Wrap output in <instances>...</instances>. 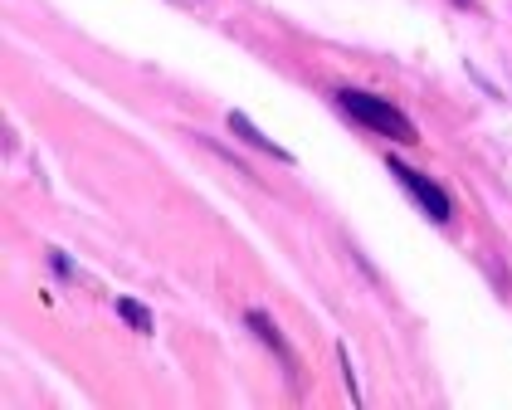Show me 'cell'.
<instances>
[{
    "mask_svg": "<svg viewBox=\"0 0 512 410\" xmlns=\"http://www.w3.org/2000/svg\"><path fill=\"white\" fill-rule=\"evenodd\" d=\"M337 98H342V108L352 113L356 123H366L371 132H381V137H391V142H420L415 123H410L400 108H391L386 98H371V93H356V88H342Z\"/></svg>",
    "mask_w": 512,
    "mask_h": 410,
    "instance_id": "cell-1",
    "label": "cell"
},
{
    "mask_svg": "<svg viewBox=\"0 0 512 410\" xmlns=\"http://www.w3.org/2000/svg\"><path fill=\"white\" fill-rule=\"evenodd\" d=\"M391 176L415 196V201L430 210V220H449V196L434 186V181H425V171H415V166H400V162H391Z\"/></svg>",
    "mask_w": 512,
    "mask_h": 410,
    "instance_id": "cell-2",
    "label": "cell"
},
{
    "mask_svg": "<svg viewBox=\"0 0 512 410\" xmlns=\"http://www.w3.org/2000/svg\"><path fill=\"white\" fill-rule=\"evenodd\" d=\"M230 127H235L239 137H249L254 147H264V152H274V157H283V147H274L269 137H259V132H254V123H244V113H235V118H230Z\"/></svg>",
    "mask_w": 512,
    "mask_h": 410,
    "instance_id": "cell-3",
    "label": "cell"
},
{
    "mask_svg": "<svg viewBox=\"0 0 512 410\" xmlns=\"http://www.w3.org/2000/svg\"><path fill=\"white\" fill-rule=\"evenodd\" d=\"M118 313H122V318H132V323H137L142 332H152V318H147V308H137V303H127V298H122Z\"/></svg>",
    "mask_w": 512,
    "mask_h": 410,
    "instance_id": "cell-4",
    "label": "cell"
}]
</instances>
